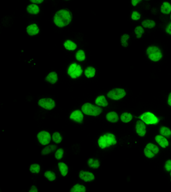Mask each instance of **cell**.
<instances>
[{
  "mask_svg": "<svg viewBox=\"0 0 171 192\" xmlns=\"http://www.w3.org/2000/svg\"><path fill=\"white\" fill-rule=\"evenodd\" d=\"M63 45H64L65 49H67L68 50H75L76 47H77L76 44L74 43V42L71 41V40H67V41H65V43H64Z\"/></svg>",
  "mask_w": 171,
  "mask_h": 192,
  "instance_id": "cell-19",
  "label": "cell"
},
{
  "mask_svg": "<svg viewBox=\"0 0 171 192\" xmlns=\"http://www.w3.org/2000/svg\"><path fill=\"white\" fill-rule=\"evenodd\" d=\"M156 141L157 142V144L163 147V148H166L168 145H169V142L168 140L166 139V137L163 135H158L156 137Z\"/></svg>",
  "mask_w": 171,
  "mask_h": 192,
  "instance_id": "cell-13",
  "label": "cell"
},
{
  "mask_svg": "<svg viewBox=\"0 0 171 192\" xmlns=\"http://www.w3.org/2000/svg\"><path fill=\"white\" fill-rule=\"evenodd\" d=\"M72 192H85L86 191V187L81 185V184H75L72 189H71Z\"/></svg>",
  "mask_w": 171,
  "mask_h": 192,
  "instance_id": "cell-24",
  "label": "cell"
},
{
  "mask_svg": "<svg viewBox=\"0 0 171 192\" xmlns=\"http://www.w3.org/2000/svg\"><path fill=\"white\" fill-rule=\"evenodd\" d=\"M30 191L31 192H37L38 191V189L34 186V185H33L31 187V189H30Z\"/></svg>",
  "mask_w": 171,
  "mask_h": 192,
  "instance_id": "cell-43",
  "label": "cell"
},
{
  "mask_svg": "<svg viewBox=\"0 0 171 192\" xmlns=\"http://www.w3.org/2000/svg\"><path fill=\"white\" fill-rule=\"evenodd\" d=\"M71 20H72V15L69 11L66 10H58L54 15V23L59 28H63L69 25Z\"/></svg>",
  "mask_w": 171,
  "mask_h": 192,
  "instance_id": "cell-1",
  "label": "cell"
},
{
  "mask_svg": "<svg viewBox=\"0 0 171 192\" xmlns=\"http://www.w3.org/2000/svg\"><path fill=\"white\" fill-rule=\"evenodd\" d=\"M107 96L113 100H119V99L124 97L126 96V91L123 89L121 88L113 89V90H111L110 91L108 92Z\"/></svg>",
  "mask_w": 171,
  "mask_h": 192,
  "instance_id": "cell-5",
  "label": "cell"
},
{
  "mask_svg": "<svg viewBox=\"0 0 171 192\" xmlns=\"http://www.w3.org/2000/svg\"><path fill=\"white\" fill-rule=\"evenodd\" d=\"M58 167H59V170H60L62 176H66L67 173H68V166H67V165L64 164V163L60 162L58 163Z\"/></svg>",
  "mask_w": 171,
  "mask_h": 192,
  "instance_id": "cell-22",
  "label": "cell"
},
{
  "mask_svg": "<svg viewBox=\"0 0 171 192\" xmlns=\"http://www.w3.org/2000/svg\"><path fill=\"white\" fill-rule=\"evenodd\" d=\"M146 148H148L150 150H152L154 154H157L158 153V151H159V149H158V148L156 146V145H154L153 144H148L147 145H146Z\"/></svg>",
  "mask_w": 171,
  "mask_h": 192,
  "instance_id": "cell-35",
  "label": "cell"
},
{
  "mask_svg": "<svg viewBox=\"0 0 171 192\" xmlns=\"http://www.w3.org/2000/svg\"><path fill=\"white\" fill-rule=\"evenodd\" d=\"M155 21L152 20H145L142 21V26L146 28H153L155 27Z\"/></svg>",
  "mask_w": 171,
  "mask_h": 192,
  "instance_id": "cell-20",
  "label": "cell"
},
{
  "mask_svg": "<svg viewBox=\"0 0 171 192\" xmlns=\"http://www.w3.org/2000/svg\"><path fill=\"white\" fill-rule=\"evenodd\" d=\"M146 53L148 55V57L153 61H158L162 58L163 55L161 52V50L156 46H150L147 48Z\"/></svg>",
  "mask_w": 171,
  "mask_h": 192,
  "instance_id": "cell-4",
  "label": "cell"
},
{
  "mask_svg": "<svg viewBox=\"0 0 171 192\" xmlns=\"http://www.w3.org/2000/svg\"><path fill=\"white\" fill-rule=\"evenodd\" d=\"M131 18H132L134 21H138V20H140V13H138L137 11H134V12L132 13Z\"/></svg>",
  "mask_w": 171,
  "mask_h": 192,
  "instance_id": "cell-38",
  "label": "cell"
},
{
  "mask_svg": "<svg viewBox=\"0 0 171 192\" xmlns=\"http://www.w3.org/2000/svg\"><path fill=\"white\" fill-rule=\"evenodd\" d=\"M116 144V140L115 138V136L111 133H106L105 135L100 137L98 139V145L101 148L109 147L110 145Z\"/></svg>",
  "mask_w": 171,
  "mask_h": 192,
  "instance_id": "cell-2",
  "label": "cell"
},
{
  "mask_svg": "<svg viewBox=\"0 0 171 192\" xmlns=\"http://www.w3.org/2000/svg\"><path fill=\"white\" fill-rule=\"evenodd\" d=\"M70 119L76 121L78 123H81L83 120V115L80 111L79 110H75L74 111L71 115H70Z\"/></svg>",
  "mask_w": 171,
  "mask_h": 192,
  "instance_id": "cell-12",
  "label": "cell"
},
{
  "mask_svg": "<svg viewBox=\"0 0 171 192\" xmlns=\"http://www.w3.org/2000/svg\"><path fill=\"white\" fill-rule=\"evenodd\" d=\"M62 155H63V149L62 148H59L58 150H57L55 156H56V158L57 160H59V159H61L62 157Z\"/></svg>",
  "mask_w": 171,
  "mask_h": 192,
  "instance_id": "cell-37",
  "label": "cell"
},
{
  "mask_svg": "<svg viewBox=\"0 0 171 192\" xmlns=\"http://www.w3.org/2000/svg\"><path fill=\"white\" fill-rule=\"evenodd\" d=\"M165 169L166 171H171V161L169 160L165 163Z\"/></svg>",
  "mask_w": 171,
  "mask_h": 192,
  "instance_id": "cell-39",
  "label": "cell"
},
{
  "mask_svg": "<svg viewBox=\"0 0 171 192\" xmlns=\"http://www.w3.org/2000/svg\"><path fill=\"white\" fill-rule=\"evenodd\" d=\"M136 132H137V133L140 135V137L145 136L146 130H145V122H144L143 120L138 121V122L136 123Z\"/></svg>",
  "mask_w": 171,
  "mask_h": 192,
  "instance_id": "cell-10",
  "label": "cell"
},
{
  "mask_svg": "<svg viewBox=\"0 0 171 192\" xmlns=\"http://www.w3.org/2000/svg\"><path fill=\"white\" fill-rule=\"evenodd\" d=\"M82 112L87 115H93V116H97L102 112V108L98 106H95L91 104H85L82 108Z\"/></svg>",
  "mask_w": 171,
  "mask_h": 192,
  "instance_id": "cell-3",
  "label": "cell"
},
{
  "mask_svg": "<svg viewBox=\"0 0 171 192\" xmlns=\"http://www.w3.org/2000/svg\"><path fill=\"white\" fill-rule=\"evenodd\" d=\"M168 104H170L171 106V93L170 94V96H169V98H168Z\"/></svg>",
  "mask_w": 171,
  "mask_h": 192,
  "instance_id": "cell-44",
  "label": "cell"
},
{
  "mask_svg": "<svg viewBox=\"0 0 171 192\" xmlns=\"http://www.w3.org/2000/svg\"><path fill=\"white\" fill-rule=\"evenodd\" d=\"M52 139L56 144H59L62 141V137L58 133H55L52 135Z\"/></svg>",
  "mask_w": 171,
  "mask_h": 192,
  "instance_id": "cell-31",
  "label": "cell"
},
{
  "mask_svg": "<svg viewBox=\"0 0 171 192\" xmlns=\"http://www.w3.org/2000/svg\"><path fill=\"white\" fill-rule=\"evenodd\" d=\"M39 170H40V166H39L38 164H33L31 166H30V171H31V173H39Z\"/></svg>",
  "mask_w": 171,
  "mask_h": 192,
  "instance_id": "cell-32",
  "label": "cell"
},
{
  "mask_svg": "<svg viewBox=\"0 0 171 192\" xmlns=\"http://www.w3.org/2000/svg\"><path fill=\"white\" fill-rule=\"evenodd\" d=\"M140 119L143 120L145 124H156L158 122V118H156L155 115L150 112H146L145 114H143L140 116Z\"/></svg>",
  "mask_w": 171,
  "mask_h": 192,
  "instance_id": "cell-7",
  "label": "cell"
},
{
  "mask_svg": "<svg viewBox=\"0 0 171 192\" xmlns=\"http://www.w3.org/2000/svg\"><path fill=\"white\" fill-rule=\"evenodd\" d=\"M134 32H135V34H136V37H137L138 39H140V37L142 36V34L144 33V29H143V28H141V27H137V28H135Z\"/></svg>",
  "mask_w": 171,
  "mask_h": 192,
  "instance_id": "cell-34",
  "label": "cell"
},
{
  "mask_svg": "<svg viewBox=\"0 0 171 192\" xmlns=\"http://www.w3.org/2000/svg\"><path fill=\"white\" fill-rule=\"evenodd\" d=\"M68 74L70 75L71 78L75 79L77 77H80L82 74V68L80 65H78L76 63H72L69 69H68Z\"/></svg>",
  "mask_w": 171,
  "mask_h": 192,
  "instance_id": "cell-6",
  "label": "cell"
},
{
  "mask_svg": "<svg viewBox=\"0 0 171 192\" xmlns=\"http://www.w3.org/2000/svg\"><path fill=\"white\" fill-rule=\"evenodd\" d=\"M27 10L29 14H33V15H36L39 12V8L36 3H33L28 6Z\"/></svg>",
  "mask_w": 171,
  "mask_h": 192,
  "instance_id": "cell-15",
  "label": "cell"
},
{
  "mask_svg": "<svg viewBox=\"0 0 171 192\" xmlns=\"http://www.w3.org/2000/svg\"><path fill=\"white\" fill-rule=\"evenodd\" d=\"M33 3H36V4H38V3H41L44 0H30Z\"/></svg>",
  "mask_w": 171,
  "mask_h": 192,
  "instance_id": "cell-41",
  "label": "cell"
},
{
  "mask_svg": "<svg viewBox=\"0 0 171 192\" xmlns=\"http://www.w3.org/2000/svg\"><path fill=\"white\" fill-rule=\"evenodd\" d=\"M170 18H171V15H170Z\"/></svg>",
  "mask_w": 171,
  "mask_h": 192,
  "instance_id": "cell-46",
  "label": "cell"
},
{
  "mask_svg": "<svg viewBox=\"0 0 171 192\" xmlns=\"http://www.w3.org/2000/svg\"><path fill=\"white\" fill-rule=\"evenodd\" d=\"M56 148H57L56 145H48L47 147H46L42 150V155H47V154L52 152L53 150H55Z\"/></svg>",
  "mask_w": 171,
  "mask_h": 192,
  "instance_id": "cell-26",
  "label": "cell"
},
{
  "mask_svg": "<svg viewBox=\"0 0 171 192\" xmlns=\"http://www.w3.org/2000/svg\"><path fill=\"white\" fill-rule=\"evenodd\" d=\"M86 58V56H85V52L83 51V50H79L77 51V53H76V59L78 61H84Z\"/></svg>",
  "mask_w": 171,
  "mask_h": 192,
  "instance_id": "cell-30",
  "label": "cell"
},
{
  "mask_svg": "<svg viewBox=\"0 0 171 192\" xmlns=\"http://www.w3.org/2000/svg\"><path fill=\"white\" fill-rule=\"evenodd\" d=\"M39 105L46 109H52L55 107V102L51 98H43L39 101Z\"/></svg>",
  "mask_w": 171,
  "mask_h": 192,
  "instance_id": "cell-8",
  "label": "cell"
},
{
  "mask_svg": "<svg viewBox=\"0 0 171 192\" xmlns=\"http://www.w3.org/2000/svg\"><path fill=\"white\" fill-rule=\"evenodd\" d=\"M51 138V137L50 133L47 132H40L38 134V139L39 143L43 145H46L48 144H50Z\"/></svg>",
  "mask_w": 171,
  "mask_h": 192,
  "instance_id": "cell-9",
  "label": "cell"
},
{
  "mask_svg": "<svg viewBox=\"0 0 171 192\" xmlns=\"http://www.w3.org/2000/svg\"><path fill=\"white\" fill-rule=\"evenodd\" d=\"M106 118L110 122H116L118 120V115L115 112H109V114H107Z\"/></svg>",
  "mask_w": 171,
  "mask_h": 192,
  "instance_id": "cell-21",
  "label": "cell"
},
{
  "mask_svg": "<svg viewBox=\"0 0 171 192\" xmlns=\"http://www.w3.org/2000/svg\"><path fill=\"white\" fill-rule=\"evenodd\" d=\"M27 32L29 35H36L39 33V29L36 24H31L27 28Z\"/></svg>",
  "mask_w": 171,
  "mask_h": 192,
  "instance_id": "cell-14",
  "label": "cell"
},
{
  "mask_svg": "<svg viewBox=\"0 0 171 192\" xmlns=\"http://www.w3.org/2000/svg\"><path fill=\"white\" fill-rule=\"evenodd\" d=\"M166 32H167L169 34H171V23H170V24L168 25V27H167V28H166Z\"/></svg>",
  "mask_w": 171,
  "mask_h": 192,
  "instance_id": "cell-42",
  "label": "cell"
},
{
  "mask_svg": "<svg viewBox=\"0 0 171 192\" xmlns=\"http://www.w3.org/2000/svg\"><path fill=\"white\" fill-rule=\"evenodd\" d=\"M161 11L163 14L168 15L171 12V4L168 2H164L161 6Z\"/></svg>",
  "mask_w": 171,
  "mask_h": 192,
  "instance_id": "cell-16",
  "label": "cell"
},
{
  "mask_svg": "<svg viewBox=\"0 0 171 192\" xmlns=\"http://www.w3.org/2000/svg\"><path fill=\"white\" fill-rule=\"evenodd\" d=\"M170 176H171V173H170Z\"/></svg>",
  "mask_w": 171,
  "mask_h": 192,
  "instance_id": "cell-45",
  "label": "cell"
},
{
  "mask_svg": "<svg viewBox=\"0 0 171 192\" xmlns=\"http://www.w3.org/2000/svg\"><path fill=\"white\" fill-rule=\"evenodd\" d=\"M46 79L48 82H50L51 84H54V83H56L57 81V74L55 72H51V73H50L47 75Z\"/></svg>",
  "mask_w": 171,
  "mask_h": 192,
  "instance_id": "cell-18",
  "label": "cell"
},
{
  "mask_svg": "<svg viewBox=\"0 0 171 192\" xmlns=\"http://www.w3.org/2000/svg\"><path fill=\"white\" fill-rule=\"evenodd\" d=\"M145 156L146 157H148V158H152V157H154V155H155V154L152 151V150H150L148 148H145Z\"/></svg>",
  "mask_w": 171,
  "mask_h": 192,
  "instance_id": "cell-36",
  "label": "cell"
},
{
  "mask_svg": "<svg viewBox=\"0 0 171 192\" xmlns=\"http://www.w3.org/2000/svg\"><path fill=\"white\" fill-rule=\"evenodd\" d=\"M95 103L98 106H101V107H106L108 105V103H107L105 96H99L98 97H97Z\"/></svg>",
  "mask_w": 171,
  "mask_h": 192,
  "instance_id": "cell-17",
  "label": "cell"
},
{
  "mask_svg": "<svg viewBox=\"0 0 171 192\" xmlns=\"http://www.w3.org/2000/svg\"><path fill=\"white\" fill-rule=\"evenodd\" d=\"M131 2H132V4H133L134 6H136L140 2H141V0H132Z\"/></svg>",
  "mask_w": 171,
  "mask_h": 192,
  "instance_id": "cell-40",
  "label": "cell"
},
{
  "mask_svg": "<svg viewBox=\"0 0 171 192\" xmlns=\"http://www.w3.org/2000/svg\"><path fill=\"white\" fill-rule=\"evenodd\" d=\"M132 118H133L132 115H131V114H128V113H123V114L122 115V116H121L122 121L124 122V123L129 122V121L132 119Z\"/></svg>",
  "mask_w": 171,
  "mask_h": 192,
  "instance_id": "cell-25",
  "label": "cell"
},
{
  "mask_svg": "<svg viewBox=\"0 0 171 192\" xmlns=\"http://www.w3.org/2000/svg\"><path fill=\"white\" fill-rule=\"evenodd\" d=\"M129 39V35L128 34H123L121 38V43H122V45L123 47H127V40Z\"/></svg>",
  "mask_w": 171,
  "mask_h": 192,
  "instance_id": "cell-29",
  "label": "cell"
},
{
  "mask_svg": "<svg viewBox=\"0 0 171 192\" xmlns=\"http://www.w3.org/2000/svg\"><path fill=\"white\" fill-rule=\"evenodd\" d=\"M95 73H96V71H95V68H93V67H88L87 69H86V71H85V75L87 77V78H93L94 75H95Z\"/></svg>",
  "mask_w": 171,
  "mask_h": 192,
  "instance_id": "cell-23",
  "label": "cell"
},
{
  "mask_svg": "<svg viewBox=\"0 0 171 192\" xmlns=\"http://www.w3.org/2000/svg\"><path fill=\"white\" fill-rule=\"evenodd\" d=\"M88 165L90 167L93 168H98L99 166V162L98 160H93V159H89L88 160Z\"/></svg>",
  "mask_w": 171,
  "mask_h": 192,
  "instance_id": "cell-28",
  "label": "cell"
},
{
  "mask_svg": "<svg viewBox=\"0 0 171 192\" xmlns=\"http://www.w3.org/2000/svg\"><path fill=\"white\" fill-rule=\"evenodd\" d=\"M80 177L86 181V182H88V181H92L94 179V175L92 173H89V172H85V171H81L80 173Z\"/></svg>",
  "mask_w": 171,
  "mask_h": 192,
  "instance_id": "cell-11",
  "label": "cell"
},
{
  "mask_svg": "<svg viewBox=\"0 0 171 192\" xmlns=\"http://www.w3.org/2000/svg\"><path fill=\"white\" fill-rule=\"evenodd\" d=\"M160 133H161V135H163L164 137H169L171 135V131L168 127L163 126L160 128Z\"/></svg>",
  "mask_w": 171,
  "mask_h": 192,
  "instance_id": "cell-27",
  "label": "cell"
},
{
  "mask_svg": "<svg viewBox=\"0 0 171 192\" xmlns=\"http://www.w3.org/2000/svg\"><path fill=\"white\" fill-rule=\"evenodd\" d=\"M45 176H46V177H47L50 181H53V180H55V178H56L55 173H52V172H51V171H48L46 173H45Z\"/></svg>",
  "mask_w": 171,
  "mask_h": 192,
  "instance_id": "cell-33",
  "label": "cell"
}]
</instances>
